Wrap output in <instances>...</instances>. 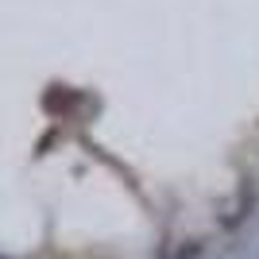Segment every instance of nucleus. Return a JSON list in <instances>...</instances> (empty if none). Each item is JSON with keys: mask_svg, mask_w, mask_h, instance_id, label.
<instances>
[{"mask_svg": "<svg viewBox=\"0 0 259 259\" xmlns=\"http://www.w3.org/2000/svg\"><path fill=\"white\" fill-rule=\"evenodd\" d=\"M0 259H4V255H0Z\"/></svg>", "mask_w": 259, "mask_h": 259, "instance_id": "f257e3e1", "label": "nucleus"}]
</instances>
